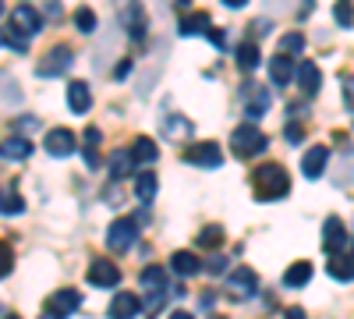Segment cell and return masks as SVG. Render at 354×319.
<instances>
[{"mask_svg":"<svg viewBox=\"0 0 354 319\" xmlns=\"http://www.w3.org/2000/svg\"><path fill=\"white\" fill-rule=\"evenodd\" d=\"M298 89L305 93V96H315L319 93V82H322V75H319V64L315 61H298Z\"/></svg>","mask_w":354,"mask_h":319,"instance_id":"16","label":"cell"},{"mask_svg":"<svg viewBox=\"0 0 354 319\" xmlns=\"http://www.w3.org/2000/svg\"><path fill=\"white\" fill-rule=\"evenodd\" d=\"M241 103H245V113H248L252 125H255V118H262V113L270 110L273 96H270V89H266V85L245 82V85H241Z\"/></svg>","mask_w":354,"mask_h":319,"instance_id":"6","label":"cell"},{"mask_svg":"<svg viewBox=\"0 0 354 319\" xmlns=\"http://www.w3.org/2000/svg\"><path fill=\"white\" fill-rule=\"evenodd\" d=\"M205 36H209V43H213V46H220V50L227 46V36H223V28H209V33H205Z\"/></svg>","mask_w":354,"mask_h":319,"instance_id":"41","label":"cell"},{"mask_svg":"<svg viewBox=\"0 0 354 319\" xmlns=\"http://www.w3.org/2000/svg\"><path fill=\"white\" fill-rule=\"evenodd\" d=\"M344 103H347V110H354V75L344 78Z\"/></svg>","mask_w":354,"mask_h":319,"instance_id":"38","label":"cell"},{"mask_svg":"<svg viewBox=\"0 0 354 319\" xmlns=\"http://www.w3.org/2000/svg\"><path fill=\"white\" fill-rule=\"evenodd\" d=\"M4 11H8V8H4V4H0V15H4Z\"/></svg>","mask_w":354,"mask_h":319,"instance_id":"46","label":"cell"},{"mask_svg":"<svg viewBox=\"0 0 354 319\" xmlns=\"http://www.w3.org/2000/svg\"><path fill=\"white\" fill-rule=\"evenodd\" d=\"M326 160H330V149H326V146H312V149L305 153V160H301V174H305L308 181L322 178V170H326Z\"/></svg>","mask_w":354,"mask_h":319,"instance_id":"13","label":"cell"},{"mask_svg":"<svg viewBox=\"0 0 354 319\" xmlns=\"http://www.w3.org/2000/svg\"><path fill=\"white\" fill-rule=\"evenodd\" d=\"M135 241H138V220L121 217V220H113V224H110V230H106V245H110V252H128Z\"/></svg>","mask_w":354,"mask_h":319,"instance_id":"5","label":"cell"},{"mask_svg":"<svg viewBox=\"0 0 354 319\" xmlns=\"http://www.w3.org/2000/svg\"><path fill=\"white\" fill-rule=\"evenodd\" d=\"M75 25L82 28V33H93V28H96V15L88 11V8H78L75 11Z\"/></svg>","mask_w":354,"mask_h":319,"instance_id":"34","label":"cell"},{"mask_svg":"<svg viewBox=\"0 0 354 319\" xmlns=\"http://www.w3.org/2000/svg\"><path fill=\"white\" fill-rule=\"evenodd\" d=\"M298 75V61H290L287 53H277V57H270V78H273V85H283Z\"/></svg>","mask_w":354,"mask_h":319,"instance_id":"14","label":"cell"},{"mask_svg":"<svg viewBox=\"0 0 354 319\" xmlns=\"http://www.w3.org/2000/svg\"><path fill=\"white\" fill-rule=\"evenodd\" d=\"M39 319H61V316H50V312H46V316H39Z\"/></svg>","mask_w":354,"mask_h":319,"instance_id":"45","label":"cell"},{"mask_svg":"<svg viewBox=\"0 0 354 319\" xmlns=\"http://www.w3.org/2000/svg\"><path fill=\"white\" fill-rule=\"evenodd\" d=\"M85 277H88V284H93V287H117V284H121V270H117L110 259H96Z\"/></svg>","mask_w":354,"mask_h":319,"instance_id":"11","label":"cell"},{"mask_svg":"<svg viewBox=\"0 0 354 319\" xmlns=\"http://www.w3.org/2000/svg\"><path fill=\"white\" fill-rule=\"evenodd\" d=\"M43 146H46L50 156H71V153L78 149V138H75L71 128H53V131H46Z\"/></svg>","mask_w":354,"mask_h":319,"instance_id":"9","label":"cell"},{"mask_svg":"<svg viewBox=\"0 0 354 319\" xmlns=\"http://www.w3.org/2000/svg\"><path fill=\"white\" fill-rule=\"evenodd\" d=\"M11 28L28 39V36H36L39 28H43V15H39L32 4H18V8H15V15H11Z\"/></svg>","mask_w":354,"mask_h":319,"instance_id":"8","label":"cell"},{"mask_svg":"<svg viewBox=\"0 0 354 319\" xmlns=\"http://www.w3.org/2000/svg\"><path fill=\"white\" fill-rule=\"evenodd\" d=\"M227 287H230V295H234V298H252V295L259 291V277H255V270L238 266V270L227 277Z\"/></svg>","mask_w":354,"mask_h":319,"instance_id":"10","label":"cell"},{"mask_svg":"<svg viewBox=\"0 0 354 319\" xmlns=\"http://www.w3.org/2000/svg\"><path fill=\"white\" fill-rule=\"evenodd\" d=\"M156 174H149V170H142L138 178H135V195L142 199V202H153L156 199Z\"/></svg>","mask_w":354,"mask_h":319,"instance_id":"26","label":"cell"},{"mask_svg":"<svg viewBox=\"0 0 354 319\" xmlns=\"http://www.w3.org/2000/svg\"><path fill=\"white\" fill-rule=\"evenodd\" d=\"M301 138H305V128H301L298 121H290V125H287V142H301Z\"/></svg>","mask_w":354,"mask_h":319,"instance_id":"39","label":"cell"},{"mask_svg":"<svg viewBox=\"0 0 354 319\" xmlns=\"http://www.w3.org/2000/svg\"><path fill=\"white\" fill-rule=\"evenodd\" d=\"M121 21H124V28L131 33V39H145V11H142V4H128L124 11H121Z\"/></svg>","mask_w":354,"mask_h":319,"instance_id":"20","label":"cell"},{"mask_svg":"<svg viewBox=\"0 0 354 319\" xmlns=\"http://www.w3.org/2000/svg\"><path fill=\"white\" fill-rule=\"evenodd\" d=\"M230 146H234V156H241V160H252L259 156L266 146H270V138L262 135V128H255L252 121L248 125H238L230 135Z\"/></svg>","mask_w":354,"mask_h":319,"instance_id":"2","label":"cell"},{"mask_svg":"<svg viewBox=\"0 0 354 319\" xmlns=\"http://www.w3.org/2000/svg\"><path fill=\"white\" fill-rule=\"evenodd\" d=\"M142 287H145V305L149 309H160L170 295V284H167V270L163 266H145L142 270Z\"/></svg>","mask_w":354,"mask_h":319,"instance_id":"3","label":"cell"},{"mask_svg":"<svg viewBox=\"0 0 354 319\" xmlns=\"http://www.w3.org/2000/svg\"><path fill=\"white\" fill-rule=\"evenodd\" d=\"M209 28H213L209 15H205V11H192V15H185V18H181L177 33H181V36H198V33H209Z\"/></svg>","mask_w":354,"mask_h":319,"instance_id":"22","label":"cell"},{"mask_svg":"<svg viewBox=\"0 0 354 319\" xmlns=\"http://www.w3.org/2000/svg\"><path fill=\"white\" fill-rule=\"evenodd\" d=\"M0 156H4V160H28V156H32V146H28V138L15 135V138L0 142Z\"/></svg>","mask_w":354,"mask_h":319,"instance_id":"24","label":"cell"},{"mask_svg":"<svg viewBox=\"0 0 354 319\" xmlns=\"http://www.w3.org/2000/svg\"><path fill=\"white\" fill-rule=\"evenodd\" d=\"M205 270H209V273H223V270H227V259H223V255H213L209 263H205Z\"/></svg>","mask_w":354,"mask_h":319,"instance_id":"40","label":"cell"},{"mask_svg":"<svg viewBox=\"0 0 354 319\" xmlns=\"http://www.w3.org/2000/svg\"><path fill=\"white\" fill-rule=\"evenodd\" d=\"M170 319H195L192 312H185V309H177V312H170Z\"/></svg>","mask_w":354,"mask_h":319,"instance_id":"43","label":"cell"},{"mask_svg":"<svg viewBox=\"0 0 354 319\" xmlns=\"http://www.w3.org/2000/svg\"><path fill=\"white\" fill-rule=\"evenodd\" d=\"M71 61H75V53H71V46H53L43 61L36 64V75L39 78H61V75H68V68H71Z\"/></svg>","mask_w":354,"mask_h":319,"instance_id":"4","label":"cell"},{"mask_svg":"<svg viewBox=\"0 0 354 319\" xmlns=\"http://www.w3.org/2000/svg\"><path fill=\"white\" fill-rule=\"evenodd\" d=\"M170 270H174L177 277H195V273L202 270V259H195L192 252H174V255H170Z\"/></svg>","mask_w":354,"mask_h":319,"instance_id":"23","label":"cell"},{"mask_svg":"<svg viewBox=\"0 0 354 319\" xmlns=\"http://www.w3.org/2000/svg\"><path fill=\"white\" fill-rule=\"evenodd\" d=\"M4 43H8L11 50H18V53H25V50H28V39H25L21 33H15V28H8V33H4Z\"/></svg>","mask_w":354,"mask_h":319,"instance_id":"36","label":"cell"},{"mask_svg":"<svg viewBox=\"0 0 354 319\" xmlns=\"http://www.w3.org/2000/svg\"><path fill=\"white\" fill-rule=\"evenodd\" d=\"M8 319H18V316H8Z\"/></svg>","mask_w":354,"mask_h":319,"instance_id":"48","label":"cell"},{"mask_svg":"<svg viewBox=\"0 0 354 319\" xmlns=\"http://www.w3.org/2000/svg\"><path fill=\"white\" fill-rule=\"evenodd\" d=\"M252 185H255L259 202H273V199H283L290 192V178H287V170L280 163H262L252 174Z\"/></svg>","mask_w":354,"mask_h":319,"instance_id":"1","label":"cell"},{"mask_svg":"<svg viewBox=\"0 0 354 319\" xmlns=\"http://www.w3.org/2000/svg\"><path fill=\"white\" fill-rule=\"evenodd\" d=\"M326 273H330L333 280H344V284L354 280V255H340V252L330 255V259H326Z\"/></svg>","mask_w":354,"mask_h":319,"instance_id":"21","label":"cell"},{"mask_svg":"<svg viewBox=\"0 0 354 319\" xmlns=\"http://www.w3.org/2000/svg\"><path fill=\"white\" fill-rule=\"evenodd\" d=\"M333 18H337V25L354 28V8H351V4H337V8H333Z\"/></svg>","mask_w":354,"mask_h":319,"instance_id":"35","label":"cell"},{"mask_svg":"<svg viewBox=\"0 0 354 319\" xmlns=\"http://www.w3.org/2000/svg\"><path fill=\"white\" fill-rule=\"evenodd\" d=\"M68 107H71L75 113H85L88 107H93V93H88L85 82H71V85H68Z\"/></svg>","mask_w":354,"mask_h":319,"instance_id":"25","label":"cell"},{"mask_svg":"<svg viewBox=\"0 0 354 319\" xmlns=\"http://www.w3.org/2000/svg\"><path fill=\"white\" fill-rule=\"evenodd\" d=\"M344 241H347V230H344V220L340 217H330L326 224H322V248H330L333 255L344 248Z\"/></svg>","mask_w":354,"mask_h":319,"instance_id":"15","label":"cell"},{"mask_svg":"<svg viewBox=\"0 0 354 319\" xmlns=\"http://www.w3.org/2000/svg\"><path fill=\"white\" fill-rule=\"evenodd\" d=\"M0 316H4V305H0Z\"/></svg>","mask_w":354,"mask_h":319,"instance_id":"47","label":"cell"},{"mask_svg":"<svg viewBox=\"0 0 354 319\" xmlns=\"http://www.w3.org/2000/svg\"><path fill=\"white\" fill-rule=\"evenodd\" d=\"M11 266H15V259H11V245L0 241V277H8V273H11Z\"/></svg>","mask_w":354,"mask_h":319,"instance_id":"37","label":"cell"},{"mask_svg":"<svg viewBox=\"0 0 354 319\" xmlns=\"http://www.w3.org/2000/svg\"><path fill=\"white\" fill-rule=\"evenodd\" d=\"M198 245H202V248H220V245H223V230H220L216 224H213V227H202V230H198Z\"/></svg>","mask_w":354,"mask_h":319,"instance_id":"31","label":"cell"},{"mask_svg":"<svg viewBox=\"0 0 354 319\" xmlns=\"http://www.w3.org/2000/svg\"><path fill=\"white\" fill-rule=\"evenodd\" d=\"M234 57H238V68H241V71H255V68H259V61H262V53H259V46H255V43H241Z\"/></svg>","mask_w":354,"mask_h":319,"instance_id":"27","label":"cell"},{"mask_svg":"<svg viewBox=\"0 0 354 319\" xmlns=\"http://www.w3.org/2000/svg\"><path fill=\"white\" fill-rule=\"evenodd\" d=\"M131 167H135V163H131V153H124V149L110 156V174H113L117 181H121V178H128V170H131Z\"/></svg>","mask_w":354,"mask_h":319,"instance_id":"30","label":"cell"},{"mask_svg":"<svg viewBox=\"0 0 354 319\" xmlns=\"http://www.w3.org/2000/svg\"><path fill=\"white\" fill-rule=\"evenodd\" d=\"M181 160L185 163H195V167H220L223 163V153L216 142H192V146L181 149Z\"/></svg>","mask_w":354,"mask_h":319,"instance_id":"7","label":"cell"},{"mask_svg":"<svg viewBox=\"0 0 354 319\" xmlns=\"http://www.w3.org/2000/svg\"><path fill=\"white\" fill-rule=\"evenodd\" d=\"M301 50H305V36H301V33H287V36L280 39V53H287V57H290V53H301Z\"/></svg>","mask_w":354,"mask_h":319,"instance_id":"33","label":"cell"},{"mask_svg":"<svg viewBox=\"0 0 354 319\" xmlns=\"http://www.w3.org/2000/svg\"><path fill=\"white\" fill-rule=\"evenodd\" d=\"M82 142H85V146H82L85 167H88V170H96V167H100V142H103L100 128H96V125H88V128H85V135H82Z\"/></svg>","mask_w":354,"mask_h":319,"instance_id":"17","label":"cell"},{"mask_svg":"<svg viewBox=\"0 0 354 319\" xmlns=\"http://www.w3.org/2000/svg\"><path fill=\"white\" fill-rule=\"evenodd\" d=\"M131 71V61H124V64H117V78H124Z\"/></svg>","mask_w":354,"mask_h":319,"instance_id":"42","label":"cell"},{"mask_svg":"<svg viewBox=\"0 0 354 319\" xmlns=\"http://www.w3.org/2000/svg\"><path fill=\"white\" fill-rule=\"evenodd\" d=\"M25 210V199L15 192V188H0V213H8V217H18Z\"/></svg>","mask_w":354,"mask_h":319,"instance_id":"29","label":"cell"},{"mask_svg":"<svg viewBox=\"0 0 354 319\" xmlns=\"http://www.w3.org/2000/svg\"><path fill=\"white\" fill-rule=\"evenodd\" d=\"M138 309H142L138 295L121 291V295H113V302H110V319H135V316H138Z\"/></svg>","mask_w":354,"mask_h":319,"instance_id":"18","label":"cell"},{"mask_svg":"<svg viewBox=\"0 0 354 319\" xmlns=\"http://www.w3.org/2000/svg\"><path fill=\"white\" fill-rule=\"evenodd\" d=\"M131 153V163H138V167H149V163H156L160 160V146H156V142L153 138H135V146L128 149Z\"/></svg>","mask_w":354,"mask_h":319,"instance_id":"19","label":"cell"},{"mask_svg":"<svg viewBox=\"0 0 354 319\" xmlns=\"http://www.w3.org/2000/svg\"><path fill=\"white\" fill-rule=\"evenodd\" d=\"M287 319H305V312L301 309H287Z\"/></svg>","mask_w":354,"mask_h":319,"instance_id":"44","label":"cell"},{"mask_svg":"<svg viewBox=\"0 0 354 319\" xmlns=\"http://www.w3.org/2000/svg\"><path fill=\"white\" fill-rule=\"evenodd\" d=\"M78 305H82V295L71 291V287H64V291H53V295L46 298V312H50V316H61V319L71 316Z\"/></svg>","mask_w":354,"mask_h":319,"instance_id":"12","label":"cell"},{"mask_svg":"<svg viewBox=\"0 0 354 319\" xmlns=\"http://www.w3.org/2000/svg\"><path fill=\"white\" fill-rule=\"evenodd\" d=\"M167 135H170V138H188V135H192V121L170 113V118H167Z\"/></svg>","mask_w":354,"mask_h":319,"instance_id":"32","label":"cell"},{"mask_svg":"<svg viewBox=\"0 0 354 319\" xmlns=\"http://www.w3.org/2000/svg\"><path fill=\"white\" fill-rule=\"evenodd\" d=\"M308 280H312V266L308 263H294L283 273V287H305Z\"/></svg>","mask_w":354,"mask_h":319,"instance_id":"28","label":"cell"}]
</instances>
